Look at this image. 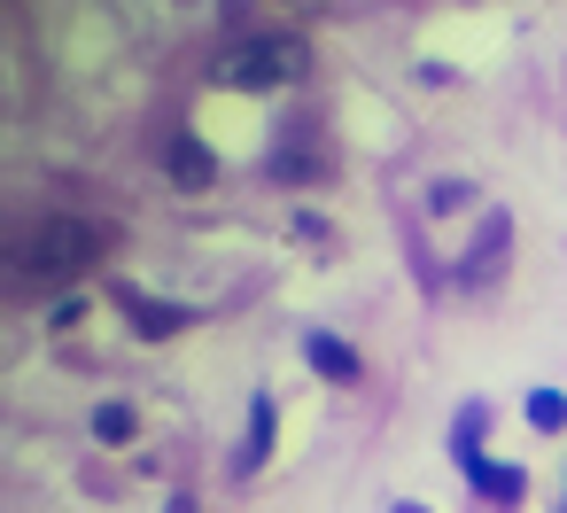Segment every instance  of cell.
Masks as SVG:
<instances>
[{"label":"cell","mask_w":567,"mask_h":513,"mask_svg":"<svg viewBox=\"0 0 567 513\" xmlns=\"http://www.w3.org/2000/svg\"><path fill=\"white\" fill-rule=\"evenodd\" d=\"M102 265V226L86 218H40L9 242V280L17 296H40V288H71L79 273Z\"/></svg>","instance_id":"6da1fadb"},{"label":"cell","mask_w":567,"mask_h":513,"mask_svg":"<svg viewBox=\"0 0 567 513\" xmlns=\"http://www.w3.org/2000/svg\"><path fill=\"white\" fill-rule=\"evenodd\" d=\"M303 40H288V32H249V40H234L226 55H218V86H249V94H272V86H296L303 79Z\"/></svg>","instance_id":"7a4b0ae2"},{"label":"cell","mask_w":567,"mask_h":513,"mask_svg":"<svg viewBox=\"0 0 567 513\" xmlns=\"http://www.w3.org/2000/svg\"><path fill=\"white\" fill-rule=\"evenodd\" d=\"M117 311L141 327V342H164V335H179L195 311L187 304H156V296H141V288H117Z\"/></svg>","instance_id":"3957f363"},{"label":"cell","mask_w":567,"mask_h":513,"mask_svg":"<svg viewBox=\"0 0 567 513\" xmlns=\"http://www.w3.org/2000/svg\"><path fill=\"white\" fill-rule=\"evenodd\" d=\"M466 474H474V490H482L489 505H520V490H528V482H520V466H505V459H482V451L466 459Z\"/></svg>","instance_id":"277c9868"},{"label":"cell","mask_w":567,"mask_h":513,"mask_svg":"<svg viewBox=\"0 0 567 513\" xmlns=\"http://www.w3.org/2000/svg\"><path fill=\"white\" fill-rule=\"evenodd\" d=\"M303 358L327 373V381H358V350L342 335H303Z\"/></svg>","instance_id":"5b68a950"},{"label":"cell","mask_w":567,"mask_h":513,"mask_svg":"<svg viewBox=\"0 0 567 513\" xmlns=\"http://www.w3.org/2000/svg\"><path fill=\"white\" fill-rule=\"evenodd\" d=\"M497 265H505V218H489V226H482V242H474V257L458 265V280H489Z\"/></svg>","instance_id":"8992f818"},{"label":"cell","mask_w":567,"mask_h":513,"mask_svg":"<svg viewBox=\"0 0 567 513\" xmlns=\"http://www.w3.org/2000/svg\"><path fill=\"white\" fill-rule=\"evenodd\" d=\"M172 179L179 187H210V148L203 141H172Z\"/></svg>","instance_id":"52a82bcc"},{"label":"cell","mask_w":567,"mask_h":513,"mask_svg":"<svg viewBox=\"0 0 567 513\" xmlns=\"http://www.w3.org/2000/svg\"><path fill=\"white\" fill-rule=\"evenodd\" d=\"M265 451H272V397H257V420H249V435H241V474H257Z\"/></svg>","instance_id":"ba28073f"},{"label":"cell","mask_w":567,"mask_h":513,"mask_svg":"<svg viewBox=\"0 0 567 513\" xmlns=\"http://www.w3.org/2000/svg\"><path fill=\"white\" fill-rule=\"evenodd\" d=\"M94 443H133V404H94Z\"/></svg>","instance_id":"9c48e42d"},{"label":"cell","mask_w":567,"mask_h":513,"mask_svg":"<svg viewBox=\"0 0 567 513\" xmlns=\"http://www.w3.org/2000/svg\"><path fill=\"white\" fill-rule=\"evenodd\" d=\"M559 420H567V397H559V389H536V397H528V428H544V435H551Z\"/></svg>","instance_id":"30bf717a"},{"label":"cell","mask_w":567,"mask_h":513,"mask_svg":"<svg viewBox=\"0 0 567 513\" xmlns=\"http://www.w3.org/2000/svg\"><path fill=\"white\" fill-rule=\"evenodd\" d=\"M172 513H195V505H187V497H179V505H172Z\"/></svg>","instance_id":"8fae6325"},{"label":"cell","mask_w":567,"mask_h":513,"mask_svg":"<svg viewBox=\"0 0 567 513\" xmlns=\"http://www.w3.org/2000/svg\"><path fill=\"white\" fill-rule=\"evenodd\" d=\"M396 513H427V505H396Z\"/></svg>","instance_id":"7c38bea8"},{"label":"cell","mask_w":567,"mask_h":513,"mask_svg":"<svg viewBox=\"0 0 567 513\" xmlns=\"http://www.w3.org/2000/svg\"><path fill=\"white\" fill-rule=\"evenodd\" d=\"M559 513H567V505H559Z\"/></svg>","instance_id":"4fadbf2b"}]
</instances>
